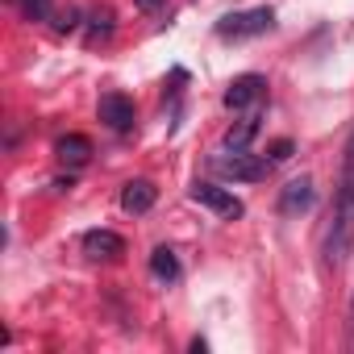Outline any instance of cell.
<instances>
[{"instance_id": "obj_15", "label": "cell", "mask_w": 354, "mask_h": 354, "mask_svg": "<svg viewBox=\"0 0 354 354\" xmlns=\"http://www.w3.org/2000/svg\"><path fill=\"white\" fill-rule=\"evenodd\" d=\"M133 5H138L142 13H158V9H162V0H133Z\"/></svg>"}, {"instance_id": "obj_11", "label": "cell", "mask_w": 354, "mask_h": 354, "mask_svg": "<svg viewBox=\"0 0 354 354\" xmlns=\"http://www.w3.org/2000/svg\"><path fill=\"white\" fill-rule=\"evenodd\" d=\"M254 133H259V113H250V117H242L238 125H230L225 129V150H250V142H254Z\"/></svg>"}, {"instance_id": "obj_7", "label": "cell", "mask_w": 354, "mask_h": 354, "mask_svg": "<svg viewBox=\"0 0 354 354\" xmlns=\"http://www.w3.org/2000/svg\"><path fill=\"white\" fill-rule=\"evenodd\" d=\"M80 246H84L88 259H121L125 254V238L113 234V230H88Z\"/></svg>"}, {"instance_id": "obj_4", "label": "cell", "mask_w": 354, "mask_h": 354, "mask_svg": "<svg viewBox=\"0 0 354 354\" xmlns=\"http://www.w3.org/2000/svg\"><path fill=\"white\" fill-rule=\"evenodd\" d=\"M192 201L196 205H205V209H213L217 217H225V221H234V217H242L246 209H242V201L230 192V188H217V184H192Z\"/></svg>"}, {"instance_id": "obj_2", "label": "cell", "mask_w": 354, "mask_h": 354, "mask_svg": "<svg viewBox=\"0 0 354 354\" xmlns=\"http://www.w3.org/2000/svg\"><path fill=\"white\" fill-rule=\"evenodd\" d=\"M275 26V9L259 5V9H242V13H225L217 21V38H230V42H242V38H259Z\"/></svg>"}, {"instance_id": "obj_6", "label": "cell", "mask_w": 354, "mask_h": 354, "mask_svg": "<svg viewBox=\"0 0 354 354\" xmlns=\"http://www.w3.org/2000/svg\"><path fill=\"white\" fill-rule=\"evenodd\" d=\"M267 96V80L263 75H254V71H246V75H238V80H230V88H225V109H250V104H259Z\"/></svg>"}, {"instance_id": "obj_10", "label": "cell", "mask_w": 354, "mask_h": 354, "mask_svg": "<svg viewBox=\"0 0 354 354\" xmlns=\"http://www.w3.org/2000/svg\"><path fill=\"white\" fill-rule=\"evenodd\" d=\"M55 154H59L67 167H84V162L92 158V138H84V133H63V138L55 142Z\"/></svg>"}, {"instance_id": "obj_13", "label": "cell", "mask_w": 354, "mask_h": 354, "mask_svg": "<svg viewBox=\"0 0 354 354\" xmlns=\"http://www.w3.org/2000/svg\"><path fill=\"white\" fill-rule=\"evenodd\" d=\"M21 13L30 21H46L50 17V0H21Z\"/></svg>"}, {"instance_id": "obj_1", "label": "cell", "mask_w": 354, "mask_h": 354, "mask_svg": "<svg viewBox=\"0 0 354 354\" xmlns=\"http://www.w3.org/2000/svg\"><path fill=\"white\" fill-rule=\"evenodd\" d=\"M354 250V125L342 146V175H337V196H333V217L325 230V267H342Z\"/></svg>"}, {"instance_id": "obj_14", "label": "cell", "mask_w": 354, "mask_h": 354, "mask_svg": "<svg viewBox=\"0 0 354 354\" xmlns=\"http://www.w3.org/2000/svg\"><path fill=\"white\" fill-rule=\"evenodd\" d=\"M292 150H296V146H292V138H279V142H271V146H267L271 162H283V158H292Z\"/></svg>"}, {"instance_id": "obj_5", "label": "cell", "mask_w": 354, "mask_h": 354, "mask_svg": "<svg viewBox=\"0 0 354 354\" xmlns=\"http://www.w3.org/2000/svg\"><path fill=\"white\" fill-rule=\"evenodd\" d=\"M100 121L113 129V133H129L133 129V121H138V109H133V100L129 96H121V92H109V96H100Z\"/></svg>"}, {"instance_id": "obj_3", "label": "cell", "mask_w": 354, "mask_h": 354, "mask_svg": "<svg viewBox=\"0 0 354 354\" xmlns=\"http://www.w3.org/2000/svg\"><path fill=\"white\" fill-rule=\"evenodd\" d=\"M213 167L225 175V180H238V184H259L267 180V171H271V158H259L250 150H221L213 158Z\"/></svg>"}, {"instance_id": "obj_12", "label": "cell", "mask_w": 354, "mask_h": 354, "mask_svg": "<svg viewBox=\"0 0 354 354\" xmlns=\"http://www.w3.org/2000/svg\"><path fill=\"white\" fill-rule=\"evenodd\" d=\"M150 275L154 279H180V259H175V250H167V246H154L150 250Z\"/></svg>"}, {"instance_id": "obj_9", "label": "cell", "mask_w": 354, "mask_h": 354, "mask_svg": "<svg viewBox=\"0 0 354 354\" xmlns=\"http://www.w3.org/2000/svg\"><path fill=\"white\" fill-rule=\"evenodd\" d=\"M154 201H158V192H154V184H150V180H129V184L121 188V209H125V213H133V217L150 213V209H154Z\"/></svg>"}, {"instance_id": "obj_8", "label": "cell", "mask_w": 354, "mask_h": 354, "mask_svg": "<svg viewBox=\"0 0 354 354\" xmlns=\"http://www.w3.org/2000/svg\"><path fill=\"white\" fill-rule=\"evenodd\" d=\"M313 201H317L313 180H308V175H300V180H288V188H283V196H279V213H288V217L308 213V209H313Z\"/></svg>"}]
</instances>
